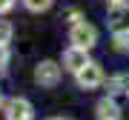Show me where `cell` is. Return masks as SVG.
<instances>
[{"mask_svg":"<svg viewBox=\"0 0 129 120\" xmlns=\"http://www.w3.org/2000/svg\"><path fill=\"white\" fill-rule=\"evenodd\" d=\"M6 120H32V103L23 97H14L6 103Z\"/></svg>","mask_w":129,"mask_h":120,"instance_id":"obj_5","label":"cell"},{"mask_svg":"<svg viewBox=\"0 0 129 120\" xmlns=\"http://www.w3.org/2000/svg\"><path fill=\"white\" fill-rule=\"evenodd\" d=\"M98 117H101V120H118V117H120L118 103L109 100V97H103V100L98 103Z\"/></svg>","mask_w":129,"mask_h":120,"instance_id":"obj_7","label":"cell"},{"mask_svg":"<svg viewBox=\"0 0 129 120\" xmlns=\"http://www.w3.org/2000/svg\"><path fill=\"white\" fill-rule=\"evenodd\" d=\"M86 63H89V57H86V49H80V46H72V49H66V51H63V66H66V69L78 72V69H83Z\"/></svg>","mask_w":129,"mask_h":120,"instance_id":"obj_6","label":"cell"},{"mask_svg":"<svg viewBox=\"0 0 129 120\" xmlns=\"http://www.w3.org/2000/svg\"><path fill=\"white\" fill-rule=\"evenodd\" d=\"M109 92H112V94L129 92V74H118V77H112V80H109Z\"/></svg>","mask_w":129,"mask_h":120,"instance_id":"obj_8","label":"cell"},{"mask_svg":"<svg viewBox=\"0 0 129 120\" xmlns=\"http://www.w3.org/2000/svg\"><path fill=\"white\" fill-rule=\"evenodd\" d=\"M126 3V0H109V9H112V6H123Z\"/></svg>","mask_w":129,"mask_h":120,"instance_id":"obj_13","label":"cell"},{"mask_svg":"<svg viewBox=\"0 0 129 120\" xmlns=\"http://www.w3.org/2000/svg\"><path fill=\"white\" fill-rule=\"evenodd\" d=\"M69 40L75 43V46H80V49H92L95 43H98V29L89 26V23H75Z\"/></svg>","mask_w":129,"mask_h":120,"instance_id":"obj_2","label":"cell"},{"mask_svg":"<svg viewBox=\"0 0 129 120\" xmlns=\"http://www.w3.org/2000/svg\"><path fill=\"white\" fill-rule=\"evenodd\" d=\"M0 103H3V97H0Z\"/></svg>","mask_w":129,"mask_h":120,"instance_id":"obj_14","label":"cell"},{"mask_svg":"<svg viewBox=\"0 0 129 120\" xmlns=\"http://www.w3.org/2000/svg\"><path fill=\"white\" fill-rule=\"evenodd\" d=\"M35 80L40 86H57V80H60V66L57 63H52V60H43V63H37V69H35Z\"/></svg>","mask_w":129,"mask_h":120,"instance_id":"obj_3","label":"cell"},{"mask_svg":"<svg viewBox=\"0 0 129 120\" xmlns=\"http://www.w3.org/2000/svg\"><path fill=\"white\" fill-rule=\"evenodd\" d=\"M75 74H78V86L80 89H95V86H101V80H103V72H101L98 63H86Z\"/></svg>","mask_w":129,"mask_h":120,"instance_id":"obj_4","label":"cell"},{"mask_svg":"<svg viewBox=\"0 0 129 120\" xmlns=\"http://www.w3.org/2000/svg\"><path fill=\"white\" fill-rule=\"evenodd\" d=\"M23 3H26L29 12H46L52 6V0H23Z\"/></svg>","mask_w":129,"mask_h":120,"instance_id":"obj_9","label":"cell"},{"mask_svg":"<svg viewBox=\"0 0 129 120\" xmlns=\"http://www.w3.org/2000/svg\"><path fill=\"white\" fill-rule=\"evenodd\" d=\"M109 29H112V34H118V37L129 34V6L126 3L109 9Z\"/></svg>","mask_w":129,"mask_h":120,"instance_id":"obj_1","label":"cell"},{"mask_svg":"<svg viewBox=\"0 0 129 120\" xmlns=\"http://www.w3.org/2000/svg\"><path fill=\"white\" fill-rule=\"evenodd\" d=\"M12 6H14V0H0V14L12 12Z\"/></svg>","mask_w":129,"mask_h":120,"instance_id":"obj_12","label":"cell"},{"mask_svg":"<svg viewBox=\"0 0 129 120\" xmlns=\"http://www.w3.org/2000/svg\"><path fill=\"white\" fill-rule=\"evenodd\" d=\"M12 34H14V29L9 20H0V43H9L12 40Z\"/></svg>","mask_w":129,"mask_h":120,"instance_id":"obj_10","label":"cell"},{"mask_svg":"<svg viewBox=\"0 0 129 120\" xmlns=\"http://www.w3.org/2000/svg\"><path fill=\"white\" fill-rule=\"evenodd\" d=\"M9 63V49H6V43H0V69Z\"/></svg>","mask_w":129,"mask_h":120,"instance_id":"obj_11","label":"cell"}]
</instances>
